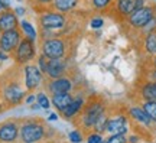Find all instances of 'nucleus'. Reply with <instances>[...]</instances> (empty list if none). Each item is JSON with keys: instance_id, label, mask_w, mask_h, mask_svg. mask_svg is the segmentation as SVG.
<instances>
[{"instance_id": "bb28decb", "label": "nucleus", "mask_w": 156, "mask_h": 143, "mask_svg": "<svg viewBox=\"0 0 156 143\" xmlns=\"http://www.w3.org/2000/svg\"><path fill=\"white\" fill-rule=\"evenodd\" d=\"M36 103L41 105L42 110H49L51 109V97L48 95V93L45 90H41L36 94Z\"/></svg>"}, {"instance_id": "ddd939ff", "label": "nucleus", "mask_w": 156, "mask_h": 143, "mask_svg": "<svg viewBox=\"0 0 156 143\" xmlns=\"http://www.w3.org/2000/svg\"><path fill=\"white\" fill-rule=\"evenodd\" d=\"M132 97L136 103L147 101V100H155L156 101V83L137 77L136 83H134L133 91H132Z\"/></svg>"}, {"instance_id": "a878e982", "label": "nucleus", "mask_w": 156, "mask_h": 143, "mask_svg": "<svg viewBox=\"0 0 156 143\" xmlns=\"http://www.w3.org/2000/svg\"><path fill=\"white\" fill-rule=\"evenodd\" d=\"M108 114H110V110L106 111L104 114H101L97 120H95L94 126H93V130L97 133H101V134H106V127H107V120H108Z\"/></svg>"}, {"instance_id": "c85d7f7f", "label": "nucleus", "mask_w": 156, "mask_h": 143, "mask_svg": "<svg viewBox=\"0 0 156 143\" xmlns=\"http://www.w3.org/2000/svg\"><path fill=\"white\" fill-rule=\"evenodd\" d=\"M139 77L155 81L156 83V68H146V66H139Z\"/></svg>"}, {"instance_id": "393cba45", "label": "nucleus", "mask_w": 156, "mask_h": 143, "mask_svg": "<svg viewBox=\"0 0 156 143\" xmlns=\"http://www.w3.org/2000/svg\"><path fill=\"white\" fill-rule=\"evenodd\" d=\"M142 109L146 111V114L151 117V120L156 124V101L155 100H147V101H139Z\"/></svg>"}, {"instance_id": "39448f33", "label": "nucleus", "mask_w": 156, "mask_h": 143, "mask_svg": "<svg viewBox=\"0 0 156 143\" xmlns=\"http://www.w3.org/2000/svg\"><path fill=\"white\" fill-rule=\"evenodd\" d=\"M52 132L46 121L41 117H25L19 124V140L17 143H42L49 138Z\"/></svg>"}, {"instance_id": "c9c22d12", "label": "nucleus", "mask_w": 156, "mask_h": 143, "mask_svg": "<svg viewBox=\"0 0 156 143\" xmlns=\"http://www.w3.org/2000/svg\"><path fill=\"white\" fill-rule=\"evenodd\" d=\"M142 138H140L137 133H132V134H127V143H140Z\"/></svg>"}, {"instance_id": "72a5a7b5", "label": "nucleus", "mask_w": 156, "mask_h": 143, "mask_svg": "<svg viewBox=\"0 0 156 143\" xmlns=\"http://www.w3.org/2000/svg\"><path fill=\"white\" fill-rule=\"evenodd\" d=\"M139 66H146V68H156V55L142 56V58H140V65Z\"/></svg>"}, {"instance_id": "f704fd0d", "label": "nucleus", "mask_w": 156, "mask_h": 143, "mask_svg": "<svg viewBox=\"0 0 156 143\" xmlns=\"http://www.w3.org/2000/svg\"><path fill=\"white\" fill-rule=\"evenodd\" d=\"M23 103L26 105H30L34 104V103H36V94L35 93H28L26 94V97H25V100H23Z\"/></svg>"}, {"instance_id": "9b49d317", "label": "nucleus", "mask_w": 156, "mask_h": 143, "mask_svg": "<svg viewBox=\"0 0 156 143\" xmlns=\"http://www.w3.org/2000/svg\"><path fill=\"white\" fill-rule=\"evenodd\" d=\"M147 2L149 0H114L108 16L113 17L116 22L122 23L129 15H132L134 10L143 7Z\"/></svg>"}, {"instance_id": "4c0bfd02", "label": "nucleus", "mask_w": 156, "mask_h": 143, "mask_svg": "<svg viewBox=\"0 0 156 143\" xmlns=\"http://www.w3.org/2000/svg\"><path fill=\"white\" fill-rule=\"evenodd\" d=\"M58 117H59V116H58V113H49V116H48V120H49V121H56V120H58Z\"/></svg>"}, {"instance_id": "a18cd8bd", "label": "nucleus", "mask_w": 156, "mask_h": 143, "mask_svg": "<svg viewBox=\"0 0 156 143\" xmlns=\"http://www.w3.org/2000/svg\"><path fill=\"white\" fill-rule=\"evenodd\" d=\"M17 2H20V0H17Z\"/></svg>"}, {"instance_id": "4be33fe9", "label": "nucleus", "mask_w": 156, "mask_h": 143, "mask_svg": "<svg viewBox=\"0 0 156 143\" xmlns=\"http://www.w3.org/2000/svg\"><path fill=\"white\" fill-rule=\"evenodd\" d=\"M114 0H88L90 10H93L97 15H107L112 10V6Z\"/></svg>"}, {"instance_id": "2eb2a0df", "label": "nucleus", "mask_w": 156, "mask_h": 143, "mask_svg": "<svg viewBox=\"0 0 156 143\" xmlns=\"http://www.w3.org/2000/svg\"><path fill=\"white\" fill-rule=\"evenodd\" d=\"M73 58L71 59H48L46 71H45V80H52L62 75H67L74 71L73 68Z\"/></svg>"}, {"instance_id": "58836bf2", "label": "nucleus", "mask_w": 156, "mask_h": 143, "mask_svg": "<svg viewBox=\"0 0 156 143\" xmlns=\"http://www.w3.org/2000/svg\"><path fill=\"white\" fill-rule=\"evenodd\" d=\"M10 58V55L7 54V52H3V51H0V61H7Z\"/></svg>"}, {"instance_id": "423d86ee", "label": "nucleus", "mask_w": 156, "mask_h": 143, "mask_svg": "<svg viewBox=\"0 0 156 143\" xmlns=\"http://www.w3.org/2000/svg\"><path fill=\"white\" fill-rule=\"evenodd\" d=\"M156 16V3L153 0H149L143 7L134 10L132 15H129L122 22L123 30L126 32L129 38H132L134 33H137L152 17Z\"/></svg>"}, {"instance_id": "a19ab883", "label": "nucleus", "mask_w": 156, "mask_h": 143, "mask_svg": "<svg viewBox=\"0 0 156 143\" xmlns=\"http://www.w3.org/2000/svg\"><path fill=\"white\" fill-rule=\"evenodd\" d=\"M42 143H65V142H61V140H54V139H46V140H44Z\"/></svg>"}, {"instance_id": "6ab92c4d", "label": "nucleus", "mask_w": 156, "mask_h": 143, "mask_svg": "<svg viewBox=\"0 0 156 143\" xmlns=\"http://www.w3.org/2000/svg\"><path fill=\"white\" fill-rule=\"evenodd\" d=\"M85 6H87V3L84 0H54V3L51 5L49 9L65 13V15H71V13L83 10V7H85Z\"/></svg>"}, {"instance_id": "49530a36", "label": "nucleus", "mask_w": 156, "mask_h": 143, "mask_svg": "<svg viewBox=\"0 0 156 143\" xmlns=\"http://www.w3.org/2000/svg\"><path fill=\"white\" fill-rule=\"evenodd\" d=\"M28 2H30V0H28Z\"/></svg>"}, {"instance_id": "79ce46f5", "label": "nucleus", "mask_w": 156, "mask_h": 143, "mask_svg": "<svg viewBox=\"0 0 156 143\" xmlns=\"http://www.w3.org/2000/svg\"><path fill=\"white\" fill-rule=\"evenodd\" d=\"M7 110V109H6V105L3 104V101H2V100H0V114H2V113H3V111H6Z\"/></svg>"}, {"instance_id": "c03bdc74", "label": "nucleus", "mask_w": 156, "mask_h": 143, "mask_svg": "<svg viewBox=\"0 0 156 143\" xmlns=\"http://www.w3.org/2000/svg\"><path fill=\"white\" fill-rule=\"evenodd\" d=\"M2 32H3V30H2V28H0V35H2Z\"/></svg>"}, {"instance_id": "20e7f679", "label": "nucleus", "mask_w": 156, "mask_h": 143, "mask_svg": "<svg viewBox=\"0 0 156 143\" xmlns=\"http://www.w3.org/2000/svg\"><path fill=\"white\" fill-rule=\"evenodd\" d=\"M108 110H110V104L106 100L98 94H93V95L87 97V103L84 105L81 114L75 119L74 123L78 129H81L83 132L87 133L90 130H93L95 120Z\"/></svg>"}, {"instance_id": "b1692460", "label": "nucleus", "mask_w": 156, "mask_h": 143, "mask_svg": "<svg viewBox=\"0 0 156 143\" xmlns=\"http://www.w3.org/2000/svg\"><path fill=\"white\" fill-rule=\"evenodd\" d=\"M152 32H156V16L155 17H152L149 22L146 23L143 28L140 29L137 33H134L133 36H132V42H133L134 39H137V38H140V36H145V35H147V33H152Z\"/></svg>"}, {"instance_id": "473e14b6", "label": "nucleus", "mask_w": 156, "mask_h": 143, "mask_svg": "<svg viewBox=\"0 0 156 143\" xmlns=\"http://www.w3.org/2000/svg\"><path fill=\"white\" fill-rule=\"evenodd\" d=\"M104 143H127V134H108Z\"/></svg>"}, {"instance_id": "aec40b11", "label": "nucleus", "mask_w": 156, "mask_h": 143, "mask_svg": "<svg viewBox=\"0 0 156 143\" xmlns=\"http://www.w3.org/2000/svg\"><path fill=\"white\" fill-rule=\"evenodd\" d=\"M19 17L15 13L13 9H7V10L0 12V28L2 30H9V29H16L19 28Z\"/></svg>"}, {"instance_id": "9d476101", "label": "nucleus", "mask_w": 156, "mask_h": 143, "mask_svg": "<svg viewBox=\"0 0 156 143\" xmlns=\"http://www.w3.org/2000/svg\"><path fill=\"white\" fill-rule=\"evenodd\" d=\"M12 58L15 61V64L19 66H23L29 62H35L38 56V45L35 41L23 36L22 41L19 42L17 48L12 52Z\"/></svg>"}, {"instance_id": "09e8293b", "label": "nucleus", "mask_w": 156, "mask_h": 143, "mask_svg": "<svg viewBox=\"0 0 156 143\" xmlns=\"http://www.w3.org/2000/svg\"><path fill=\"white\" fill-rule=\"evenodd\" d=\"M0 143H2V142H0Z\"/></svg>"}, {"instance_id": "e433bc0d", "label": "nucleus", "mask_w": 156, "mask_h": 143, "mask_svg": "<svg viewBox=\"0 0 156 143\" xmlns=\"http://www.w3.org/2000/svg\"><path fill=\"white\" fill-rule=\"evenodd\" d=\"M13 10H15V13L17 15V17H19V19L26 15V7H23V6H16Z\"/></svg>"}, {"instance_id": "4468645a", "label": "nucleus", "mask_w": 156, "mask_h": 143, "mask_svg": "<svg viewBox=\"0 0 156 143\" xmlns=\"http://www.w3.org/2000/svg\"><path fill=\"white\" fill-rule=\"evenodd\" d=\"M85 103H87V95H85V91H83V90H80V88H78L77 91L74 93L73 101H71V103L65 107V110L61 113V117L64 119V120L73 121L74 123L75 119L81 114V111H83Z\"/></svg>"}, {"instance_id": "0eeeda50", "label": "nucleus", "mask_w": 156, "mask_h": 143, "mask_svg": "<svg viewBox=\"0 0 156 143\" xmlns=\"http://www.w3.org/2000/svg\"><path fill=\"white\" fill-rule=\"evenodd\" d=\"M126 113H127L130 123L134 129V133H137L140 138L145 136L147 133H152L155 129V123L151 120V117L146 114V111L142 109V105L139 103H130L126 107Z\"/></svg>"}, {"instance_id": "7ed1b4c3", "label": "nucleus", "mask_w": 156, "mask_h": 143, "mask_svg": "<svg viewBox=\"0 0 156 143\" xmlns=\"http://www.w3.org/2000/svg\"><path fill=\"white\" fill-rule=\"evenodd\" d=\"M77 48V36H52L39 41V52L49 59H71Z\"/></svg>"}, {"instance_id": "1a4fd4ad", "label": "nucleus", "mask_w": 156, "mask_h": 143, "mask_svg": "<svg viewBox=\"0 0 156 143\" xmlns=\"http://www.w3.org/2000/svg\"><path fill=\"white\" fill-rule=\"evenodd\" d=\"M44 90L49 95H52V94H61V93H75L78 90V85H77V80H75L74 71L67 74V75H62V77L45 80Z\"/></svg>"}, {"instance_id": "dca6fc26", "label": "nucleus", "mask_w": 156, "mask_h": 143, "mask_svg": "<svg viewBox=\"0 0 156 143\" xmlns=\"http://www.w3.org/2000/svg\"><path fill=\"white\" fill-rule=\"evenodd\" d=\"M19 124L20 119H7L0 123V142L17 143L19 140Z\"/></svg>"}, {"instance_id": "cd10ccee", "label": "nucleus", "mask_w": 156, "mask_h": 143, "mask_svg": "<svg viewBox=\"0 0 156 143\" xmlns=\"http://www.w3.org/2000/svg\"><path fill=\"white\" fill-rule=\"evenodd\" d=\"M52 3H54V0H30V2H29L30 7H32L36 13L45 10V9H49Z\"/></svg>"}, {"instance_id": "c756f323", "label": "nucleus", "mask_w": 156, "mask_h": 143, "mask_svg": "<svg viewBox=\"0 0 156 143\" xmlns=\"http://www.w3.org/2000/svg\"><path fill=\"white\" fill-rule=\"evenodd\" d=\"M68 139L71 143H83L85 140V132H83L81 129H75L73 132L68 133Z\"/></svg>"}, {"instance_id": "37998d69", "label": "nucleus", "mask_w": 156, "mask_h": 143, "mask_svg": "<svg viewBox=\"0 0 156 143\" xmlns=\"http://www.w3.org/2000/svg\"><path fill=\"white\" fill-rule=\"evenodd\" d=\"M5 9H3V3H2V0H0V12H3Z\"/></svg>"}, {"instance_id": "f8f14e48", "label": "nucleus", "mask_w": 156, "mask_h": 143, "mask_svg": "<svg viewBox=\"0 0 156 143\" xmlns=\"http://www.w3.org/2000/svg\"><path fill=\"white\" fill-rule=\"evenodd\" d=\"M22 80L26 91L34 93V91L44 87L45 75L42 74V71L39 70L35 62H29V64L22 66Z\"/></svg>"}, {"instance_id": "a211bd4d", "label": "nucleus", "mask_w": 156, "mask_h": 143, "mask_svg": "<svg viewBox=\"0 0 156 143\" xmlns=\"http://www.w3.org/2000/svg\"><path fill=\"white\" fill-rule=\"evenodd\" d=\"M133 44L137 49V54L140 55V58L156 55V32L147 33L145 36L134 39Z\"/></svg>"}, {"instance_id": "f03ea898", "label": "nucleus", "mask_w": 156, "mask_h": 143, "mask_svg": "<svg viewBox=\"0 0 156 143\" xmlns=\"http://www.w3.org/2000/svg\"><path fill=\"white\" fill-rule=\"evenodd\" d=\"M26 94L28 91L22 80V66L15 64L13 68L0 75V100L6 109H13L22 104Z\"/></svg>"}, {"instance_id": "6e6552de", "label": "nucleus", "mask_w": 156, "mask_h": 143, "mask_svg": "<svg viewBox=\"0 0 156 143\" xmlns=\"http://www.w3.org/2000/svg\"><path fill=\"white\" fill-rule=\"evenodd\" d=\"M132 130V123L129 119L126 109H112L110 107V114L107 120L106 134H129Z\"/></svg>"}, {"instance_id": "2f4dec72", "label": "nucleus", "mask_w": 156, "mask_h": 143, "mask_svg": "<svg viewBox=\"0 0 156 143\" xmlns=\"http://www.w3.org/2000/svg\"><path fill=\"white\" fill-rule=\"evenodd\" d=\"M90 28L93 29H101L104 26V16L103 15H95V16L90 17Z\"/></svg>"}, {"instance_id": "7c9ffc66", "label": "nucleus", "mask_w": 156, "mask_h": 143, "mask_svg": "<svg viewBox=\"0 0 156 143\" xmlns=\"http://www.w3.org/2000/svg\"><path fill=\"white\" fill-rule=\"evenodd\" d=\"M85 143H103L104 142V134L101 133H97L94 130H90V132L85 133Z\"/></svg>"}, {"instance_id": "5701e85b", "label": "nucleus", "mask_w": 156, "mask_h": 143, "mask_svg": "<svg viewBox=\"0 0 156 143\" xmlns=\"http://www.w3.org/2000/svg\"><path fill=\"white\" fill-rule=\"evenodd\" d=\"M19 29H20V32H22V35L25 38L32 39L35 42L39 39V33H38V30H36V28L32 25V22H29L28 19L22 17V19L19 20Z\"/></svg>"}, {"instance_id": "de8ad7c7", "label": "nucleus", "mask_w": 156, "mask_h": 143, "mask_svg": "<svg viewBox=\"0 0 156 143\" xmlns=\"http://www.w3.org/2000/svg\"><path fill=\"white\" fill-rule=\"evenodd\" d=\"M103 143H104V142H103Z\"/></svg>"}, {"instance_id": "f3484780", "label": "nucleus", "mask_w": 156, "mask_h": 143, "mask_svg": "<svg viewBox=\"0 0 156 143\" xmlns=\"http://www.w3.org/2000/svg\"><path fill=\"white\" fill-rule=\"evenodd\" d=\"M22 38L23 35L19 28L3 30L0 35V51L7 52L9 55H12V52L17 48V45L22 41Z\"/></svg>"}, {"instance_id": "412c9836", "label": "nucleus", "mask_w": 156, "mask_h": 143, "mask_svg": "<svg viewBox=\"0 0 156 143\" xmlns=\"http://www.w3.org/2000/svg\"><path fill=\"white\" fill-rule=\"evenodd\" d=\"M74 98V93H61V94H52L51 95V105L56 110L58 114H61Z\"/></svg>"}, {"instance_id": "ea45409f", "label": "nucleus", "mask_w": 156, "mask_h": 143, "mask_svg": "<svg viewBox=\"0 0 156 143\" xmlns=\"http://www.w3.org/2000/svg\"><path fill=\"white\" fill-rule=\"evenodd\" d=\"M29 107H30V110H34V111H39V110H42V109H41V105H39L38 103H34V104H30Z\"/></svg>"}, {"instance_id": "f257e3e1", "label": "nucleus", "mask_w": 156, "mask_h": 143, "mask_svg": "<svg viewBox=\"0 0 156 143\" xmlns=\"http://www.w3.org/2000/svg\"><path fill=\"white\" fill-rule=\"evenodd\" d=\"M38 33L39 39H46L52 36H67V35H77L78 12L65 15L61 12L52 10V9H45L38 13Z\"/></svg>"}]
</instances>
